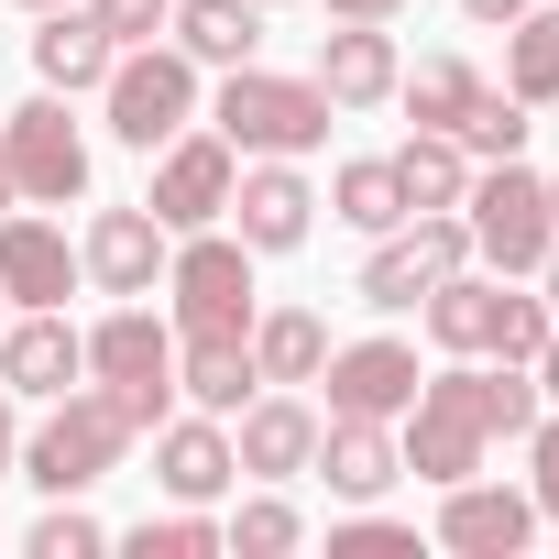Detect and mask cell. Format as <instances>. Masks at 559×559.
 I'll return each instance as SVG.
<instances>
[{"instance_id": "cell-1", "label": "cell", "mask_w": 559, "mask_h": 559, "mask_svg": "<svg viewBox=\"0 0 559 559\" xmlns=\"http://www.w3.org/2000/svg\"><path fill=\"white\" fill-rule=\"evenodd\" d=\"M526 428H537V373L526 362H450V373L417 384L395 450H406L417 483H472L483 450L493 439H526Z\"/></svg>"}, {"instance_id": "cell-2", "label": "cell", "mask_w": 559, "mask_h": 559, "mask_svg": "<svg viewBox=\"0 0 559 559\" xmlns=\"http://www.w3.org/2000/svg\"><path fill=\"white\" fill-rule=\"evenodd\" d=\"M219 143L230 154H319L330 143V88L319 78H274V67H219V99H209Z\"/></svg>"}, {"instance_id": "cell-3", "label": "cell", "mask_w": 559, "mask_h": 559, "mask_svg": "<svg viewBox=\"0 0 559 559\" xmlns=\"http://www.w3.org/2000/svg\"><path fill=\"white\" fill-rule=\"evenodd\" d=\"M165 297H176V341H252V241L219 230V219L176 230Z\"/></svg>"}, {"instance_id": "cell-4", "label": "cell", "mask_w": 559, "mask_h": 559, "mask_svg": "<svg viewBox=\"0 0 559 559\" xmlns=\"http://www.w3.org/2000/svg\"><path fill=\"white\" fill-rule=\"evenodd\" d=\"M132 439H143V428H132V417H121L99 384H67V395H56V417H45V428L12 450V472H23L34 493H88V483H99V472H110Z\"/></svg>"}, {"instance_id": "cell-5", "label": "cell", "mask_w": 559, "mask_h": 559, "mask_svg": "<svg viewBox=\"0 0 559 559\" xmlns=\"http://www.w3.org/2000/svg\"><path fill=\"white\" fill-rule=\"evenodd\" d=\"M99 110L132 154H165L187 121H198V56L187 45H121L110 78H99Z\"/></svg>"}, {"instance_id": "cell-6", "label": "cell", "mask_w": 559, "mask_h": 559, "mask_svg": "<svg viewBox=\"0 0 559 559\" xmlns=\"http://www.w3.org/2000/svg\"><path fill=\"white\" fill-rule=\"evenodd\" d=\"M461 230H472L483 274H537L548 241H559V219H548V176H526L515 154H504V165H472V187H461Z\"/></svg>"}, {"instance_id": "cell-7", "label": "cell", "mask_w": 559, "mask_h": 559, "mask_svg": "<svg viewBox=\"0 0 559 559\" xmlns=\"http://www.w3.org/2000/svg\"><path fill=\"white\" fill-rule=\"evenodd\" d=\"M88 373H99V395H110L132 428H165V417H176V330H165L143 297H121V308L88 330Z\"/></svg>"}, {"instance_id": "cell-8", "label": "cell", "mask_w": 559, "mask_h": 559, "mask_svg": "<svg viewBox=\"0 0 559 559\" xmlns=\"http://www.w3.org/2000/svg\"><path fill=\"white\" fill-rule=\"evenodd\" d=\"M472 263V230H461V209H417V219H395L373 252H362V308H417L439 274H461Z\"/></svg>"}, {"instance_id": "cell-9", "label": "cell", "mask_w": 559, "mask_h": 559, "mask_svg": "<svg viewBox=\"0 0 559 559\" xmlns=\"http://www.w3.org/2000/svg\"><path fill=\"white\" fill-rule=\"evenodd\" d=\"M0 165H12V198H34V209L88 198V132L67 121V99H56V88H45V99H23L12 121H0Z\"/></svg>"}, {"instance_id": "cell-10", "label": "cell", "mask_w": 559, "mask_h": 559, "mask_svg": "<svg viewBox=\"0 0 559 559\" xmlns=\"http://www.w3.org/2000/svg\"><path fill=\"white\" fill-rule=\"evenodd\" d=\"M230 176H241V154H230L219 132H198V121H187V132L165 143V165H154V198H143V209H154L165 230H209V219L230 209Z\"/></svg>"}, {"instance_id": "cell-11", "label": "cell", "mask_w": 559, "mask_h": 559, "mask_svg": "<svg viewBox=\"0 0 559 559\" xmlns=\"http://www.w3.org/2000/svg\"><path fill=\"white\" fill-rule=\"evenodd\" d=\"M219 219H241V241H252V252H297V241H308V219H319V198H308L297 154H241V176H230V209H219Z\"/></svg>"}, {"instance_id": "cell-12", "label": "cell", "mask_w": 559, "mask_h": 559, "mask_svg": "<svg viewBox=\"0 0 559 559\" xmlns=\"http://www.w3.org/2000/svg\"><path fill=\"white\" fill-rule=\"evenodd\" d=\"M165 252H176V230L154 209H99L88 241H78V274H88L99 297H154L165 286Z\"/></svg>"}, {"instance_id": "cell-13", "label": "cell", "mask_w": 559, "mask_h": 559, "mask_svg": "<svg viewBox=\"0 0 559 559\" xmlns=\"http://www.w3.org/2000/svg\"><path fill=\"white\" fill-rule=\"evenodd\" d=\"M319 384H330V417H384L395 428L428 373H417V341H352V352L319 362Z\"/></svg>"}, {"instance_id": "cell-14", "label": "cell", "mask_w": 559, "mask_h": 559, "mask_svg": "<svg viewBox=\"0 0 559 559\" xmlns=\"http://www.w3.org/2000/svg\"><path fill=\"white\" fill-rule=\"evenodd\" d=\"M526 537H537V493H515V483H439V548L515 559Z\"/></svg>"}, {"instance_id": "cell-15", "label": "cell", "mask_w": 559, "mask_h": 559, "mask_svg": "<svg viewBox=\"0 0 559 559\" xmlns=\"http://www.w3.org/2000/svg\"><path fill=\"white\" fill-rule=\"evenodd\" d=\"M230 461H241L252 483H297V472L319 461V406H308L297 384L252 395V406H241V428H230Z\"/></svg>"}, {"instance_id": "cell-16", "label": "cell", "mask_w": 559, "mask_h": 559, "mask_svg": "<svg viewBox=\"0 0 559 559\" xmlns=\"http://www.w3.org/2000/svg\"><path fill=\"white\" fill-rule=\"evenodd\" d=\"M78 373H88V330H67V308H23L12 330H0V384H12V406L23 395L56 406Z\"/></svg>"}, {"instance_id": "cell-17", "label": "cell", "mask_w": 559, "mask_h": 559, "mask_svg": "<svg viewBox=\"0 0 559 559\" xmlns=\"http://www.w3.org/2000/svg\"><path fill=\"white\" fill-rule=\"evenodd\" d=\"M308 78L330 88V110H384L395 78H406V67H395V23H330Z\"/></svg>"}, {"instance_id": "cell-18", "label": "cell", "mask_w": 559, "mask_h": 559, "mask_svg": "<svg viewBox=\"0 0 559 559\" xmlns=\"http://www.w3.org/2000/svg\"><path fill=\"white\" fill-rule=\"evenodd\" d=\"M154 483L176 493V504H219L230 483H241V461H230V417H165L154 428Z\"/></svg>"}, {"instance_id": "cell-19", "label": "cell", "mask_w": 559, "mask_h": 559, "mask_svg": "<svg viewBox=\"0 0 559 559\" xmlns=\"http://www.w3.org/2000/svg\"><path fill=\"white\" fill-rule=\"evenodd\" d=\"M0 297L12 308H67L78 297V252L56 219H12L0 209Z\"/></svg>"}, {"instance_id": "cell-20", "label": "cell", "mask_w": 559, "mask_h": 559, "mask_svg": "<svg viewBox=\"0 0 559 559\" xmlns=\"http://www.w3.org/2000/svg\"><path fill=\"white\" fill-rule=\"evenodd\" d=\"M308 472H330V493L373 504L384 483H406V450H395V428H384V417H330V428H319V461H308Z\"/></svg>"}, {"instance_id": "cell-21", "label": "cell", "mask_w": 559, "mask_h": 559, "mask_svg": "<svg viewBox=\"0 0 559 559\" xmlns=\"http://www.w3.org/2000/svg\"><path fill=\"white\" fill-rule=\"evenodd\" d=\"M176 45L198 56V67H252L263 56V0H176Z\"/></svg>"}, {"instance_id": "cell-22", "label": "cell", "mask_w": 559, "mask_h": 559, "mask_svg": "<svg viewBox=\"0 0 559 559\" xmlns=\"http://www.w3.org/2000/svg\"><path fill=\"white\" fill-rule=\"evenodd\" d=\"M319 362H330L319 308H252V373L263 384H319Z\"/></svg>"}, {"instance_id": "cell-23", "label": "cell", "mask_w": 559, "mask_h": 559, "mask_svg": "<svg viewBox=\"0 0 559 559\" xmlns=\"http://www.w3.org/2000/svg\"><path fill=\"white\" fill-rule=\"evenodd\" d=\"M110 56H121V45H110V34H99L88 12H45V34H34V78H45L56 99L99 88V78H110Z\"/></svg>"}, {"instance_id": "cell-24", "label": "cell", "mask_w": 559, "mask_h": 559, "mask_svg": "<svg viewBox=\"0 0 559 559\" xmlns=\"http://www.w3.org/2000/svg\"><path fill=\"white\" fill-rule=\"evenodd\" d=\"M252 341H176V395L209 406V417H241L252 406Z\"/></svg>"}, {"instance_id": "cell-25", "label": "cell", "mask_w": 559, "mask_h": 559, "mask_svg": "<svg viewBox=\"0 0 559 559\" xmlns=\"http://www.w3.org/2000/svg\"><path fill=\"white\" fill-rule=\"evenodd\" d=\"M504 88H515L526 110L559 99V0H526V12L504 23Z\"/></svg>"}, {"instance_id": "cell-26", "label": "cell", "mask_w": 559, "mask_h": 559, "mask_svg": "<svg viewBox=\"0 0 559 559\" xmlns=\"http://www.w3.org/2000/svg\"><path fill=\"white\" fill-rule=\"evenodd\" d=\"M483 88H493V78H483V67H461V56H428L417 78H395V99L417 110V132H461Z\"/></svg>"}, {"instance_id": "cell-27", "label": "cell", "mask_w": 559, "mask_h": 559, "mask_svg": "<svg viewBox=\"0 0 559 559\" xmlns=\"http://www.w3.org/2000/svg\"><path fill=\"white\" fill-rule=\"evenodd\" d=\"M395 187H406V209H461L472 154H461L450 132H406V143H395Z\"/></svg>"}, {"instance_id": "cell-28", "label": "cell", "mask_w": 559, "mask_h": 559, "mask_svg": "<svg viewBox=\"0 0 559 559\" xmlns=\"http://www.w3.org/2000/svg\"><path fill=\"white\" fill-rule=\"evenodd\" d=\"M330 209H341L352 230H373V241H384L395 219H417V209H406V187H395V154H352V165L330 176Z\"/></svg>"}, {"instance_id": "cell-29", "label": "cell", "mask_w": 559, "mask_h": 559, "mask_svg": "<svg viewBox=\"0 0 559 559\" xmlns=\"http://www.w3.org/2000/svg\"><path fill=\"white\" fill-rule=\"evenodd\" d=\"M450 143H461L472 165H504V154H526V99H515V88H483V99H472V121H461Z\"/></svg>"}, {"instance_id": "cell-30", "label": "cell", "mask_w": 559, "mask_h": 559, "mask_svg": "<svg viewBox=\"0 0 559 559\" xmlns=\"http://www.w3.org/2000/svg\"><path fill=\"white\" fill-rule=\"evenodd\" d=\"M297 537H308V515H297L286 493H252V504H241V515L219 526V548H241V559H286Z\"/></svg>"}, {"instance_id": "cell-31", "label": "cell", "mask_w": 559, "mask_h": 559, "mask_svg": "<svg viewBox=\"0 0 559 559\" xmlns=\"http://www.w3.org/2000/svg\"><path fill=\"white\" fill-rule=\"evenodd\" d=\"M23 548H34V559H99V548H110V526H99V515H78V493H45V515L23 526Z\"/></svg>"}, {"instance_id": "cell-32", "label": "cell", "mask_w": 559, "mask_h": 559, "mask_svg": "<svg viewBox=\"0 0 559 559\" xmlns=\"http://www.w3.org/2000/svg\"><path fill=\"white\" fill-rule=\"evenodd\" d=\"M121 548H143V559H209V548H219V526H209L198 504H176V515H143Z\"/></svg>"}, {"instance_id": "cell-33", "label": "cell", "mask_w": 559, "mask_h": 559, "mask_svg": "<svg viewBox=\"0 0 559 559\" xmlns=\"http://www.w3.org/2000/svg\"><path fill=\"white\" fill-rule=\"evenodd\" d=\"M330 559H417V526H395V515H352V526H330Z\"/></svg>"}, {"instance_id": "cell-34", "label": "cell", "mask_w": 559, "mask_h": 559, "mask_svg": "<svg viewBox=\"0 0 559 559\" xmlns=\"http://www.w3.org/2000/svg\"><path fill=\"white\" fill-rule=\"evenodd\" d=\"M165 12H176V0H88V23H99L110 45H154V34H165Z\"/></svg>"}, {"instance_id": "cell-35", "label": "cell", "mask_w": 559, "mask_h": 559, "mask_svg": "<svg viewBox=\"0 0 559 559\" xmlns=\"http://www.w3.org/2000/svg\"><path fill=\"white\" fill-rule=\"evenodd\" d=\"M526 493H537V515L559 526V417H537V428H526Z\"/></svg>"}, {"instance_id": "cell-36", "label": "cell", "mask_w": 559, "mask_h": 559, "mask_svg": "<svg viewBox=\"0 0 559 559\" xmlns=\"http://www.w3.org/2000/svg\"><path fill=\"white\" fill-rule=\"evenodd\" d=\"M406 0H330V23H395Z\"/></svg>"}, {"instance_id": "cell-37", "label": "cell", "mask_w": 559, "mask_h": 559, "mask_svg": "<svg viewBox=\"0 0 559 559\" xmlns=\"http://www.w3.org/2000/svg\"><path fill=\"white\" fill-rule=\"evenodd\" d=\"M526 373H537V395H548V406H559V330H548V341H537V362H526Z\"/></svg>"}, {"instance_id": "cell-38", "label": "cell", "mask_w": 559, "mask_h": 559, "mask_svg": "<svg viewBox=\"0 0 559 559\" xmlns=\"http://www.w3.org/2000/svg\"><path fill=\"white\" fill-rule=\"evenodd\" d=\"M526 286H537V297H548V319H559V241H548V263L526 274Z\"/></svg>"}, {"instance_id": "cell-39", "label": "cell", "mask_w": 559, "mask_h": 559, "mask_svg": "<svg viewBox=\"0 0 559 559\" xmlns=\"http://www.w3.org/2000/svg\"><path fill=\"white\" fill-rule=\"evenodd\" d=\"M12 450H23V428H12V384H0V472H12Z\"/></svg>"}, {"instance_id": "cell-40", "label": "cell", "mask_w": 559, "mask_h": 559, "mask_svg": "<svg viewBox=\"0 0 559 559\" xmlns=\"http://www.w3.org/2000/svg\"><path fill=\"white\" fill-rule=\"evenodd\" d=\"M461 12H472V23H515V12H526V0H461Z\"/></svg>"}, {"instance_id": "cell-41", "label": "cell", "mask_w": 559, "mask_h": 559, "mask_svg": "<svg viewBox=\"0 0 559 559\" xmlns=\"http://www.w3.org/2000/svg\"><path fill=\"white\" fill-rule=\"evenodd\" d=\"M0 209H12V165H0Z\"/></svg>"}, {"instance_id": "cell-42", "label": "cell", "mask_w": 559, "mask_h": 559, "mask_svg": "<svg viewBox=\"0 0 559 559\" xmlns=\"http://www.w3.org/2000/svg\"><path fill=\"white\" fill-rule=\"evenodd\" d=\"M23 12H67V0H23Z\"/></svg>"}, {"instance_id": "cell-43", "label": "cell", "mask_w": 559, "mask_h": 559, "mask_svg": "<svg viewBox=\"0 0 559 559\" xmlns=\"http://www.w3.org/2000/svg\"><path fill=\"white\" fill-rule=\"evenodd\" d=\"M548 219H559V176H548Z\"/></svg>"}, {"instance_id": "cell-44", "label": "cell", "mask_w": 559, "mask_h": 559, "mask_svg": "<svg viewBox=\"0 0 559 559\" xmlns=\"http://www.w3.org/2000/svg\"><path fill=\"white\" fill-rule=\"evenodd\" d=\"M0 330H12V297H0Z\"/></svg>"}, {"instance_id": "cell-45", "label": "cell", "mask_w": 559, "mask_h": 559, "mask_svg": "<svg viewBox=\"0 0 559 559\" xmlns=\"http://www.w3.org/2000/svg\"><path fill=\"white\" fill-rule=\"evenodd\" d=\"M263 12H286V0H263Z\"/></svg>"}]
</instances>
